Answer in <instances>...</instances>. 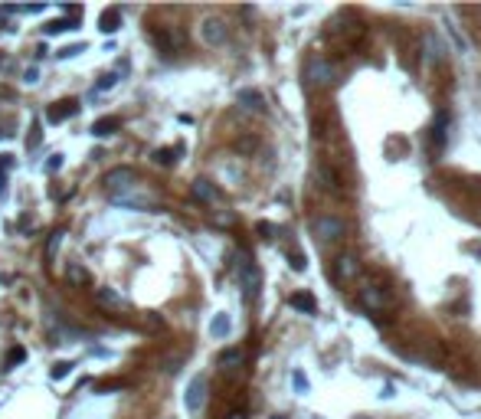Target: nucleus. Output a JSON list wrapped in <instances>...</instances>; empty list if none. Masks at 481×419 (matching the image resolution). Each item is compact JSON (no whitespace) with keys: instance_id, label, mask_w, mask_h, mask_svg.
Listing matches in <instances>:
<instances>
[{"instance_id":"b1692460","label":"nucleus","mask_w":481,"mask_h":419,"mask_svg":"<svg viewBox=\"0 0 481 419\" xmlns=\"http://www.w3.org/2000/svg\"><path fill=\"white\" fill-rule=\"evenodd\" d=\"M426 50H429V59H442V46L435 37H426Z\"/></svg>"},{"instance_id":"a211bd4d","label":"nucleus","mask_w":481,"mask_h":419,"mask_svg":"<svg viewBox=\"0 0 481 419\" xmlns=\"http://www.w3.org/2000/svg\"><path fill=\"white\" fill-rule=\"evenodd\" d=\"M118 118H99V122L92 124V135L95 138H109V135H115V131H118Z\"/></svg>"},{"instance_id":"412c9836","label":"nucleus","mask_w":481,"mask_h":419,"mask_svg":"<svg viewBox=\"0 0 481 419\" xmlns=\"http://www.w3.org/2000/svg\"><path fill=\"white\" fill-rule=\"evenodd\" d=\"M210 334L213 337H226V334H229V318H226V315H216L210 324Z\"/></svg>"},{"instance_id":"39448f33","label":"nucleus","mask_w":481,"mask_h":419,"mask_svg":"<svg viewBox=\"0 0 481 419\" xmlns=\"http://www.w3.org/2000/svg\"><path fill=\"white\" fill-rule=\"evenodd\" d=\"M151 43H154L160 53L177 56L180 46H184V33H180V30H173V26H151Z\"/></svg>"},{"instance_id":"f03ea898","label":"nucleus","mask_w":481,"mask_h":419,"mask_svg":"<svg viewBox=\"0 0 481 419\" xmlns=\"http://www.w3.org/2000/svg\"><path fill=\"white\" fill-rule=\"evenodd\" d=\"M357 301L364 305L367 311H373V315H383V311H390L396 305L393 292L386 288V285H377V282H367L364 288L357 292Z\"/></svg>"},{"instance_id":"7ed1b4c3","label":"nucleus","mask_w":481,"mask_h":419,"mask_svg":"<svg viewBox=\"0 0 481 419\" xmlns=\"http://www.w3.org/2000/svg\"><path fill=\"white\" fill-rule=\"evenodd\" d=\"M334 66H331V59H324L321 53H314L308 59V66H305V86L308 89H328L334 82Z\"/></svg>"},{"instance_id":"20e7f679","label":"nucleus","mask_w":481,"mask_h":419,"mask_svg":"<svg viewBox=\"0 0 481 419\" xmlns=\"http://www.w3.org/2000/svg\"><path fill=\"white\" fill-rule=\"evenodd\" d=\"M138 187V174L131 171V167H111L109 174H105V190H109V197H122V194H128V190H135Z\"/></svg>"},{"instance_id":"393cba45","label":"nucleus","mask_w":481,"mask_h":419,"mask_svg":"<svg viewBox=\"0 0 481 419\" xmlns=\"http://www.w3.org/2000/svg\"><path fill=\"white\" fill-rule=\"evenodd\" d=\"M23 357H26V351H23V347H13V351H10V357H7V364H3V370H10L13 364H20Z\"/></svg>"},{"instance_id":"9d476101","label":"nucleus","mask_w":481,"mask_h":419,"mask_svg":"<svg viewBox=\"0 0 481 419\" xmlns=\"http://www.w3.org/2000/svg\"><path fill=\"white\" fill-rule=\"evenodd\" d=\"M190 190H194V200H200V203H207V207H213V203H223L220 187L213 184V180H207V177H197Z\"/></svg>"},{"instance_id":"5701e85b","label":"nucleus","mask_w":481,"mask_h":419,"mask_svg":"<svg viewBox=\"0 0 481 419\" xmlns=\"http://www.w3.org/2000/svg\"><path fill=\"white\" fill-rule=\"evenodd\" d=\"M69 370H73V364H69V360H59V364H53L50 377L53 380H62V377H69Z\"/></svg>"},{"instance_id":"ddd939ff","label":"nucleus","mask_w":481,"mask_h":419,"mask_svg":"<svg viewBox=\"0 0 481 419\" xmlns=\"http://www.w3.org/2000/svg\"><path fill=\"white\" fill-rule=\"evenodd\" d=\"M243 364H246V351H243V347H226V351L220 354L223 373H239Z\"/></svg>"},{"instance_id":"72a5a7b5","label":"nucleus","mask_w":481,"mask_h":419,"mask_svg":"<svg viewBox=\"0 0 481 419\" xmlns=\"http://www.w3.org/2000/svg\"><path fill=\"white\" fill-rule=\"evenodd\" d=\"M279 419H285V416H279Z\"/></svg>"},{"instance_id":"f257e3e1","label":"nucleus","mask_w":481,"mask_h":419,"mask_svg":"<svg viewBox=\"0 0 481 419\" xmlns=\"http://www.w3.org/2000/svg\"><path fill=\"white\" fill-rule=\"evenodd\" d=\"M311 233L318 236L321 243H341L347 236V220L337 213H318L311 220Z\"/></svg>"},{"instance_id":"f3484780","label":"nucleus","mask_w":481,"mask_h":419,"mask_svg":"<svg viewBox=\"0 0 481 419\" xmlns=\"http://www.w3.org/2000/svg\"><path fill=\"white\" fill-rule=\"evenodd\" d=\"M239 105H246L252 111H265V99H262L259 92H252V89H243L239 92Z\"/></svg>"},{"instance_id":"9b49d317","label":"nucleus","mask_w":481,"mask_h":419,"mask_svg":"<svg viewBox=\"0 0 481 419\" xmlns=\"http://www.w3.org/2000/svg\"><path fill=\"white\" fill-rule=\"evenodd\" d=\"M75 111H79V102H75V99H62V102H53L50 109H46V118H50L53 124H59V122H69Z\"/></svg>"},{"instance_id":"473e14b6","label":"nucleus","mask_w":481,"mask_h":419,"mask_svg":"<svg viewBox=\"0 0 481 419\" xmlns=\"http://www.w3.org/2000/svg\"><path fill=\"white\" fill-rule=\"evenodd\" d=\"M357 419H367V416H357Z\"/></svg>"},{"instance_id":"4468645a","label":"nucleus","mask_w":481,"mask_h":419,"mask_svg":"<svg viewBox=\"0 0 481 419\" xmlns=\"http://www.w3.org/2000/svg\"><path fill=\"white\" fill-rule=\"evenodd\" d=\"M66 282L73 285V288H86V285H92V272L82 262H69L66 266Z\"/></svg>"},{"instance_id":"6e6552de","label":"nucleus","mask_w":481,"mask_h":419,"mask_svg":"<svg viewBox=\"0 0 481 419\" xmlns=\"http://www.w3.org/2000/svg\"><path fill=\"white\" fill-rule=\"evenodd\" d=\"M331 272H334L337 282H354V279L360 275V259L357 256H350V252H341V256L331 262Z\"/></svg>"},{"instance_id":"7c9ffc66","label":"nucleus","mask_w":481,"mask_h":419,"mask_svg":"<svg viewBox=\"0 0 481 419\" xmlns=\"http://www.w3.org/2000/svg\"><path fill=\"white\" fill-rule=\"evenodd\" d=\"M226 419H246V409H229V413H226Z\"/></svg>"},{"instance_id":"6ab92c4d","label":"nucleus","mask_w":481,"mask_h":419,"mask_svg":"<svg viewBox=\"0 0 481 419\" xmlns=\"http://www.w3.org/2000/svg\"><path fill=\"white\" fill-rule=\"evenodd\" d=\"M75 26H79V20L69 17V20H50L43 30H46V37H56V33H66V30H75Z\"/></svg>"},{"instance_id":"aec40b11","label":"nucleus","mask_w":481,"mask_h":419,"mask_svg":"<svg viewBox=\"0 0 481 419\" xmlns=\"http://www.w3.org/2000/svg\"><path fill=\"white\" fill-rule=\"evenodd\" d=\"M177 154H180V148H158L154 154H151V160H154V164H164V167H171L173 160H177Z\"/></svg>"},{"instance_id":"2f4dec72","label":"nucleus","mask_w":481,"mask_h":419,"mask_svg":"<svg viewBox=\"0 0 481 419\" xmlns=\"http://www.w3.org/2000/svg\"><path fill=\"white\" fill-rule=\"evenodd\" d=\"M0 66H3V53H0Z\"/></svg>"},{"instance_id":"bb28decb","label":"nucleus","mask_w":481,"mask_h":419,"mask_svg":"<svg viewBox=\"0 0 481 419\" xmlns=\"http://www.w3.org/2000/svg\"><path fill=\"white\" fill-rule=\"evenodd\" d=\"M59 243H62V233H59V230H56V233L50 236V246H46V259H53V256H56V249H59Z\"/></svg>"},{"instance_id":"4be33fe9","label":"nucleus","mask_w":481,"mask_h":419,"mask_svg":"<svg viewBox=\"0 0 481 419\" xmlns=\"http://www.w3.org/2000/svg\"><path fill=\"white\" fill-rule=\"evenodd\" d=\"M10 154H3V158H0V197H3V194H7V171H10Z\"/></svg>"},{"instance_id":"c85d7f7f","label":"nucleus","mask_w":481,"mask_h":419,"mask_svg":"<svg viewBox=\"0 0 481 419\" xmlns=\"http://www.w3.org/2000/svg\"><path fill=\"white\" fill-rule=\"evenodd\" d=\"M295 390L298 393H308V380H305L301 373H295Z\"/></svg>"},{"instance_id":"c756f323","label":"nucleus","mask_w":481,"mask_h":419,"mask_svg":"<svg viewBox=\"0 0 481 419\" xmlns=\"http://www.w3.org/2000/svg\"><path fill=\"white\" fill-rule=\"evenodd\" d=\"M59 167H62V154H53V160H50V164H46V171H59Z\"/></svg>"},{"instance_id":"2eb2a0df","label":"nucleus","mask_w":481,"mask_h":419,"mask_svg":"<svg viewBox=\"0 0 481 419\" xmlns=\"http://www.w3.org/2000/svg\"><path fill=\"white\" fill-rule=\"evenodd\" d=\"M99 30H102V33H118V30H122V13H118V10H105L99 17Z\"/></svg>"},{"instance_id":"0eeeda50","label":"nucleus","mask_w":481,"mask_h":419,"mask_svg":"<svg viewBox=\"0 0 481 419\" xmlns=\"http://www.w3.org/2000/svg\"><path fill=\"white\" fill-rule=\"evenodd\" d=\"M95 301H99V308H105L109 315H118V311H131V301L122 295V292H115V288H95Z\"/></svg>"},{"instance_id":"a878e982","label":"nucleus","mask_w":481,"mask_h":419,"mask_svg":"<svg viewBox=\"0 0 481 419\" xmlns=\"http://www.w3.org/2000/svg\"><path fill=\"white\" fill-rule=\"evenodd\" d=\"M115 82H118V75H115V73L102 75V79H99V86H95V92H105V89H115Z\"/></svg>"},{"instance_id":"1a4fd4ad","label":"nucleus","mask_w":481,"mask_h":419,"mask_svg":"<svg viewBox=\"0 0 481 419\" xmlns=\"http://www.w3.org/2000/svg\"><path fill=\"white\" fill-rule=\"evenodd\" d=\"M203 403H207V377H194L184 393V407H187V413H200Z\"/></svg>"},{"instance_id":"f8f14e48","label":"nucleus","mask_w":481,"mask_h":419,"mask_svg":"<svg viewBox=\"0 0 481 419\" xmlns=\"http://www.w3.org/2000/svg\"><path fill=\"white\" fill-rule=\"evenodd\" d=\"M239 279H243V288H246V298L259 295V269L252 266L249 259L239 262Z\"/></svg>"},{"instance_id":"dca6fc26","label":"nucleus","mask_w":481,"mask_h":419,"mask_svg":"<svg viewBox=\"0 0 481 419\" xmlns=\"http://www.w3.org/2000/svg\"><path fill=\"white\" fill-rule=\"evenodd\" d=\"M288 305H292V308H298V311H308V315H314V311H318V301H314L308 292H295V295L288 298Z\"/></svg>"},{"instance_id":"cd10ccee","label":"nucleus","mask_w":481,"mask_h":419,"mask_svg":"<svg viewBox=\"0 0 481 419\" xmlns=\"http://www.w3.org/2000/svg\"><path fill=\"white\" fill-rule=\"evenodd\" d=\"M75 53H86V43H82V46H66V50H59L56 56H59V59H69V56H75Z\"/></svg>"},{"instance_id":"423d86ee","label":"nucleus","mask_w":481,"mask_h":419,"mask_svg":"<svg viewBox=\"0 0 481 419\" xmlns=\"http://www.w3.org/2000/svg\"><path fill=\"white\" fill-rule=\"evenodd\" d=\"M200 39L207 43V46H223L226 39H229V26L223 17H203L200 20Z\"/></svg>"}]
</instances>
